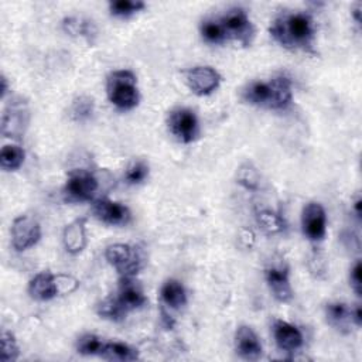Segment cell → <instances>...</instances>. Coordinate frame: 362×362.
I'll return each instance as SVG.
<instances>
[{"label":"cell","instance_id":"obj_1","mask_svg":"<svg viewBox=\"0 0 362 362\" xmlns=\"http://www.w3.org/2000/svg\"><path fill=\"white\" fill-rule=\"evenodd\" d=\"M269 33L285 49L302 50L310 54L316 53V27L311 16L306 13H282L272 22Z\"/></svg>","mask_w":362,"mask_h":362},{"label":"cell","instance_id":"obj_2","mask_svg":"<svg viewBox=\"0 0 362 362\" xmlns=\"http://www.w3.org/2000/svg\"><path fill=\"white\" fill-rule=\"evenodd\" d=\"M243 98L245 102L255 106L283 110L289 108L293 101L292 79L287 75L280 74L268 82H252L244 89Z\"/></svg>","mask_w":362,"mask_h":362},{"label":"cell","instance_id":"obj_3","mask_svg":"<svg viewBox=\"0 0 362 362\" xmlns=\"http://www.w3.org/2000/svg\"><path fill=\"white\" fill-rule=\"evenodd\" d=\"M108 98L120 110H131L139 105L141 93L138 78L129 70H117L109 74L106 81Z\"/></svg>","mask_w":362,"mask_h":362},{"label":"cell","instance_id":"obj_4","mask_svg":"<svg viewBox=\"0 0 362 362\" xmlns=\"http://www.w3.org/2000/svg\"><path fill=\"white\" fill-rule=\"evenodd\" d=\"M105 258L122 278H135L146 264L145 252L138 247L115 244L106 248Z\"/></svg>","mask_w":362,"mask_h":362},{"label":"cell","instance_id":"obj_5","mask_svg":"<svg viewBox=\"0 0 362 362\" xmlns=\"http://www.w3.org/2000/svg\"><path fill=\"white\" fill-rule=\"evenodd\" d=\"M219 22L225 30L228 40L239 41L245 47L252 44V40L255 37V27L244 9L233 8L228 11L219 19Z\"/></svg>","mask_w":362,"mask_h":362},{"label":"cell","instance_id":"obj_6","mask_svg":"<svg viewBox=\"0 0 362 362\" xmlns=\"http://www.w3.org/2000/svg\"><path fill=\"white\" fill-rule=\"evenodd\" d=\"M29 106L27 102L18 96L11 99L2 116V134L6 138L20 141L29 125Z\"/></svg>","mask_w":362,"mask_h":362},{"label":"cell","instance_id":"obj_7","mask_svg":"<svg viewBox=\"0 0 362 362\" xmlns=\"http://www.w3.org/2000/svg\"><path fill=\"white\" fill-rule=\"evenodd\" d=\"M169 131L181 143H191L200 135L198 117L188 108H179L169 116Z\"/></svg>","mask_w":362,"mask_h":362},{"label":"cell","instance_id":"obj_8","mask_svg":"<svg viewBox=\"0 0 362 362\" xmlns=\"http://www.w3.org/2000/svg\"><path fill=\"white\" fill-rule=\"evenodd\" d=\"M12 244L18 252L34 247L41 238V226L34 216L20 215L12 224Z\"/></svg>","mask_w":362,"mask_h":362},{"label":"cell","instance_id":"obj_9","mask_svg":"<svg viewBox=\"0 0 362 362\" xmlns=\"http://www.w3.org/2000/svg\"><path fill=\"white\" fill-rule=\"evenodd\" d=\"M186 82L193 93L198 96H207L218 89L221 84V75L212 67L200 65L186 71Z\"/></svg>","mask_w":362,"mask_h":362},{"label":"cell","instance_id":"obj_10","mask_svg":"<svg viewBox=\"0 0 362 362\" xmlns=\"http://www.w3.org/2000/svg\"><path fill=\"white\" fill-rule=\"evenodd\" d=\"M99 187L98 179L85 170L71 172L65 183V194L75 201H91Z\"/></svg>","mask_w":362,"mask_h":362},{"label":"cell","instance_id":"obj_11","mask_svg":"<svg viewBox=\"0 0 362 362\" xmlns=\"http://www.w3.org/2000/svg\"><path fill=\"white\" fill-rule=\"evenodd\" d=\"M303 233L314 243L324 239L327 232V215L321 204L309 202L302 212Z\"/></svg>","mask_w":362,"mask_h":362},{"label":"cell","instance_id":"obj_12","mask_svg":"<svg viewBox=\"0 0 362 362\" xmlns=\"http://www.w3.org/2000/svg\"><path fill=\"white\" fill-rule=\"evenodd\" d=\"M95 218L108 225H127L131 222L132 214L128 207L115 202L109 198H99L92 204Z\"/></svg>","mask_w":362,"mask_h":362},{"label":"cell","instance_id":"obj_13","mask_svg":"<svg viewBox=\"0 0 362 362\" xmlns=\"http://www.w3.org/2000/svg\"><path fill=\"white\" fill-rule=\"evenodd\" d=\"M235 348L240 358L257 361L262 356L264 348L258 334L250 325H240L235 332Z\"/></svg>","mask_w":362,"mask_h":362},{"label":"cell","instance_id":"obj_14","mask_svg":"<svg viewBox=\"0 0 362 362\" xmlns=\"http://www.w3.org/2000/svg\"><path fill=\"white\" fill-rule=\"evenodd\" d=\"M266 283L273 297L280 303H287L293 299V289L289 279V269L283 265H275L265 272Z\"/></svg>","mask_w":362,"mask_h":362},{"label":"cell","instance_id":"obj_15","mask_svg":"<svg viewBox=\"0 0 362 362\" xmlns=\"http://www.w3.org/2000/svg\"><path fill=\"white\" fill-rule=\"evenodd\" d=\"M63 243L65 251L71 255H78L85 250L88 244L86 218H77L64 228Z\"/></svg>","mask_w":362,"mask_h":362},{"label":"cell","instance_id":"obj_16","mask_svg":"<svg viewBox=\"0 0 362 362\" xmlns=\"http://www.w3.org/2000/svg\"><path fill=\"white\" fill-rule=\"evenodd\" d=\"M273 337H275L278 347L282 351H287V352H293V351L299 349L304 341L302 331L296 325H293L287 321H282V320L275 321Z\"/></svg>","mask_w":362,"mask_h":362},{"label":"cell","instance_id":"obj_17","mask_svg":"<svg viewBox=\"0 0 362 362\" xmlns=\"http://www.w3.org/2000/svg\"><path fill=\"white\" fill-rule=\"evenodd\" d=\"M29 295L39 302H49L60 296L57 275H53L51 272H41L36 275L29 283Z\"/></svg>","mask_w":362,"mask_h":362},{"label":"cell","instance_id":"obj_18","mask_svg":"<svg viewBox=\"0 0 362 362\" xmlns=\"http://www.w3.org/2000/svg\"><path fill=\"white\" fill-rule=\"evenodd\" d=\"M117 300L122 303L128 311L141 309L148 303V297L145 296L141 285L134 278L120 279Z\"/></svg>","mask_w":362,"mask_h":362},{"label":"cell","instance_id":"obj_19","mask_svg":"<svg viewBox=\"0 0 362 362\" xmlns=\"http://www.w3.org/2000/svg\"><path fill=\"white\" fill-rule=\"evenodd\" d=\"M351 311L352 309L345 303H328L325 306V317L328 324L341 332L349 331V324L352 323Z\"/></svg>","mask_w":362,"mask_h":362},{"label":"cell","instance_id":"obj_20","mask_svg":"<svg viewBox=\"0 0 362 362\" xmlns=\"http://www.w3.org/2000/svg\"><path fill=\"white\" fill-rule=\"evenodd\" d=\"M160 296L162 300L166 306L172 307V309H180L187 303V293L184 286L176 280V279H170L167 280L160 290Z\"/></svg>","mask_w":362,"mask_h":362},{"label":"cell","instance_id":"obj_21","mask_svg":"<svg viewBox=\"0 0 362 362\" xmlns=\"http://www.w3.org/2000/svg\"><path fill=\"white\" fill-rule=\"evenodd\" d=\"M63 29L67 34L74 37H84L92 43L96 36V27L91 20L82 18H65L63 20Z\"/></svg>","mask_w":362,"mask_h":362},{"label":"cell","instance_id":"obj_22","mask_svg":"<svg viewBox=\"0 0 362 362\" xmlns=\"http://www.w3.org/2000/svg\"><path fill=\"white\" fill-rule=\"evenodd\" d=\"M101 358L108 361L128 362V361L139 359V352L124 342H106Z\"/></svg>","mask_w":362,"mask_h":362},{"label":"cell","instance_id":"obj_23","mask_svg":"<svg viewBox=\"0 0 362 362\" xmlns=\"http://www.w3.org/2000/svg\"><path fill=\"white\" fill-rule=\"evenodd\" d=\"M96 313L101 318H106L117 323L125 320L128 310L117 300V297H108L98 304Z\"/></svg>","mask_w":362,"mask_h":362},{"label":"cell","instance_id":"obj_24","mask_svg":"<svg viewBox=\"0 0 362 362\" xmlns=\"http://www.w3.org/2000/svg\"><path fill=\"white\" fill-rule=\"evenodd\" d=\"M236 183L245 190L255 191L261 186V174L251 162H247L239 166L236 172Z\"/></svg>","mask_w":362,"mask_h":362},{"label":"cell","instance_id":"obj_25","mask_svg":"<svg viewBox=\"0 0 362 362\" xmlns=\"http://www.w3.org/2000/svg\"><path fill=\"white\" fill-rule=\"evenodd\" d=\"M25 159H26V153L23 148L8 145L2 149V153H0V166H2V169L6 172H15L22 167V164L25 163Z\"/></svg>","mask_w":362,"mask_h":362},{"label":"cell","instance_id":"obj_26","mask_svg":"<svg viewBox=\"0 0 362 362\" xmlns=\"http://www.w3.org/2000/svg\"><path fill=\"white\" fill-rule=\"evenodd\" d=\"M257 221H258V225L269 235L280 233L286 228L285 219L278 212L271 211V209L259 211L257 214Z\"/></svg>","mask_w":362,"mask_h":362},{"label":"cell","instance_id":"obj_27","mask_svg":"<svg viewBox=\"0 0 362 362\" xmlns=\"http://www.w3.org/2000/svg\"><path fill=\"white\" fill-rule=\"evenodd\" d=\"M146 9V4L142 0H115L109 4V12L115 18H131L138 12Z\"/></svg>","mask_w":362,"mask_h":362},{"label":"cell","instance_id":"obj_28","mask_svg":"<svg viewBox=\"0 0 362 362\" xmlns=\"http://www.w3.org/2000/svg\"><path fill=\"white\" fill-rule=\"evenodd\" d=\"M200 33L208 44H222L228 40L221 22L215 19L204 20L200 26Z\"/></svg>","mask_w":362,"mask_h":362},{"label":"cell","instance_id":"obj_29","mask_svg":"<svg viewBox=\"0 0 362 362\" xmlns=\"http://www.w3.org/2000/svg\"><path fill=\"white\" fill-rule=\"evenodd\" d=\"M95 110V102L91 96L81 95L74 99L71 108H70V115L75 120V122H84V120L89 119Z\"/></svg>","mask_w":362,"mask_h":362},{"label":"cell","instance_id":"obj_30","mask_svg":"<svg viewBox=\"0 0 362 362\" xmlns=\"http://www.w3.org/2000/svg\"><path fill=\"white\" fill-rule=\"evenodd\" d=\"M105 344L106 342H103L102 338H99L98 335L84 334L77 341V352L86 356H91V355L101 356L105 348Z\"/></svg>","mask_w":362,"mask_h":362},{"label":"cell","instance_id":"obj_31","mask_svg":"<svg viewBox=\"0 0 362 362\" xmlns=\"http://www.w3.org/2000/svg\"><path fill=\"white\" fill-rule=\"evenodd\" d=\"M2 351H0V361L2 362H13L19 358V345L15 335L9 331L2 332Z\"/></svg>","mask_w":362,"mask_h":362},{"label":"cell","instance_id":"obj_32","mask_svg":"<svg viewBox=\"0 0 362 362\" xmlns=\"http://www.w3.org/2000/svg\"><path fill=\"white\" fill-rule=\"evenodd\" d=\"M149 176V166L145 162H135L131 164L125 173V180L128 184H141Z\"/></svg>","mask_w":362,"mask_h":362},{"label":"cell","instance_id":"obj_33","mask_svg":"<svg viewBox=\"0 0 362 362\" xmlns=\"http://www.w3.org/2000/svg\"><path fill=\"white\" fill-rule=\"evenodd\" d=\"M361 272H362V266H361V262L358 261V262L354 265V268L351 269V273H349V285H351L352 290L356 293V296H361V293H362Z\"/></svg>","mask_w":362,"mask_h":362},{"label":"cell","instance_id":"obj_34","mask_svg":"<svg viewBox=\"0 0 362 362\" xmlns=\"http://www.w3.org/2000/svg\"><path fill=\"white\" fill-rule=\"evenodd\" d=\"M240 240H243V244L245 245V247H252L254 245V243H255V236H254V233H252V231H250V229H244L243 232H240Z\"/></svg>","mask_w":362,"mask_h":362},{"label":"cell","instance_id":"obj_35","mask_svg":"<svg viewBox=\"0 0 362 362\" xmlns=\"http://www.w3.org/2000/svg\"><path fill=\"white\" fill-rule=\"evenodd\" d=\"M162 320H163V323H164L166 328L172 330V328L174 327V320H173V318H172V316H169L164 310H162Z\"/></svg>","mask_w":362,"mask_h":362},{"label":"cell","instance_id":"obj_36","mask_svg":"<svg viewBox=\"0 0 362 362\" xmlns=\"http://www.w3.org/2000/svg\"><path fill=\"white\" fill-rule=\"evenodd\" d=\"M361 9H362V6H361V4H356V6H355V9L352 11V15H354V19H355V22H356V25H361Z\"/></svg>","mask_w":362,"mask_h":362},{"label":"cell","instance_id":"obj_37","mask_svg":"<svg viewBox=\"0 0 362 362\" xmlns=\"http://www.w3.org/2000/svg\"><path fill=\"white\" fill-rule=\"evenodd\" d=\"M8 91H9V85H8V78H6L5 75H2V98H5V96H6Z\"/></svg>","mask_w":362,"mask_h":362},{"label":"cell","instance_id":"obj_38","mask_svg":"<svg viewBox=\"0 0 362 362\" xmlns=\"http://www.w3.org/2000/svg\"><path fill=\"white\" fill-rule=\"evenodd\" d=\"M361 205H362V200L361 198H356V201L354 202V211H355V214H356V216L358 218H361Z\"/></svg>","mask_w":362,"mask_h":362}]
</instances>
